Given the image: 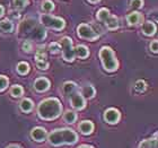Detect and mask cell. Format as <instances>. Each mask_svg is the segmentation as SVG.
Returning a JSON list of instances; mask_svg holds the SVG:
<instances>
[{
  "mask_svg": "<svg viewBox=\"0 0 158 148\" xmlns=\"http://www.w3.org/2000/svg\"><path fill=\"white\" fill-rule=\"evenodd\" d=\"M0 31L3 33H11L14 31V24L8 19H5L0 23Z\"/></svg>",
  "mask_w": 158,
  "mask_h": 148,
  "instance_id": "cell-20",
  "label": "cell"
},
{
  "mask_svg": "<svg viewBox=\"0 0 158 148\" xmlns=\"http://www.w3.org/2000/svg\"><path fill=\"white\" fill-rule=\"evenodd\" d=\"M22 48H23V50L25 51V52H31L32 51V49H33V45H32V42L31 41H28V40H25L23 42V45H22Z\"/></svg>",
  "mask_w": 158,
  "mask_h": 148,
  "instance_id": "cell-32",
  "label": "cell"
},
{
  "mask_svg": "<svg viewBox=\"0 0 158 148\" xmlns=\"http://www.w3.org/2000/svg\"><path fill=\"white\" fill-rule=\"evenodd\" d=\"M36 66H37V68L39 69H41V70H45V69H48L49 68V62L48 61H36Z\"/></svg>",
  "mask_w": 158,
  "mask_h": 148,
  "instance_id": "cell-33",
  "label": "cell"
},
{
  "mask_svg": "<svg viewBox=\"0 0 158 148\" xmlns=\"http://www.w3.org/2000/svg\"><path fill=\"white\" fill-rule=\"evenodd\" d=\"M109 16H110V11L106 8H101L98 10V13H97V19L99 22H102V23H104Z\"/></svg>",
  "mask_w": 158,
  "mask_h": 148,
  "instance_id": "cell-25",
  "label": "cell"
},
{
  "mask_svg": "<svg viewBox=\"0 0 158 148\" xmlns=\"http://www.w3.org/2000/svg\"><path fill=\"white\" fill-rule=\"evenodd\" d=\"M40 19H41L42 25L49 27V28H52V30H56V31L63 30V27L66 25V23H64V20H63L62 18L51 16V15H48V14H42L41 17H40Z\"/></svg>",
  "mask_w": 158,
  "mask_h": 148,
  "instance_id": "cell-5",
  "label": "cell"
},
{
  "mask_svg": "<svg viewBox=\"0 0 158 148\" xmlns=\"http://www.w3.org/2000/svg\"><path fill=\"white\" fill-rule=\"evenodd\" d=\"M42 9L44 11H46V13H50V11H52L54 9V3L51 0H45L42 3Z\"/></svg>",
  "mask_w": 158,
  "mask_h": 148,
  "instance_id": "cell-26",
  "label": "cell"
},
{
  "mask_svg": "<svg viewBox=\"0 0 158 148\" xmlns=\"http://www.w3.org/2000/svg\"><path fill=\"white\" fill-rule=\"evenodd\" d=\"M6 148H22V147H20V146H18V145H15V144H13V145L7 146Z\"/></svg>",
  "mask_w": 158,
  "mask_h": 148,
  "instance_id": "cell-36",
  "label": "cell"
},
{
  "mask_svg": "<svg viewBox=\"0 0 158 148\" xmlns=\"http://www.w3.org/2000/svg\"><path fill=\"white\" fill-rule=\"evenodd\" d=\"M60 45H61V51H62L63 59L68 61V62H73L75 59V49L73 46V40L68 36H64L60 41Z\"/></svg>",
  "mask_w": 158,
  "mask_h": 148,
  "instance_id": "cell-6",
  "label": "cell"
},
{
  "mask_svg": "<svg viewBox=\"0 0 158 148\" xmlns=\"http://www.w3.org/2000/svg\"><path fill=\"white\" fill-rule=\"evenodd\" d=\"M99 59L102 61V65L106 71L113 73V71L118 70V62L116 60L115 53L111 48L103 46L102 49L99 50Z\"/></svg>",
  "mask_w": 158,
  "mask_h": 148,
  "instance_id": "cell-4",
  "label": "cell"
},
{
  "mask_svg": "<svg viewBox=\"0 0 158 148\" xmlns=\"http://www.w3.org/2000/svg\"><path fill=\"white\" fill-rule=\"evenodd\" d=\"M78 148H94V147H92V146H88V145H81V146H79Z\"/></svg>",
  "mask_w": 158,
  "mask_h": 148,
  "instance_id": "cell-38",
  "label": "cell"
},
{
  "mask_svg": "<svg viewBox=\"0 0 158 148\" xmlns=\"http://www.w3.org/2000/svg\"><path fill=\"white\" fill-rule=\"evenodd\" d=\"M127 22H128L130 25H139L143 22V16H142L140 13H131L129 14L128 17H127Z\"/></svg>",
  "mask_w": 158,
  "mask_h": 148,
  "instance_id": "cell-13",
  "label": "cell"
},
{
  "mask_svg": "<svg viewBox=\"0 0 158 148\" xmlns=\"http://www.w3.org/2000/svg\"><path fill=\"white\" fill-rule=\"evenodd\" d=\"M35 59L36 61H45L46 60V53L43 49L37 50L36 54H35Z\"/></svg>",
  "mask_w": 158,
  "mask_h": 148,
  "instance_id": "cell-31",
  "label": "cell"
},
{
  "mask_svg": "<svg viewBox=\"0 0 158 148\" xmlns=\"http://www.w3.org/2000/svg\"><path fill=\"white\" fill-rule=\"evenodd\" d=\"M46 130L44 128H41V127H36V128H34L32 131H31V137L37 142H44L46 138Z\"/></svg>",
  "mask_w": 158,
  "mask_h": 148,
  "instance_id": "cell-10",
  "label": "cell"
},
{
  "mask_svg": "<svg viewBox=\"0 0 158 148\" xmlns=\"http://www.w3.org/2000/svg\"><path fill=\"white\" fill-rule=\"evenodd\" d=\"M24 94V89L20 85H14L10 88V95L13 97H20Z\"/></svg>",
  "mask_w": 158,
  "mask_h": 148,
  "instance_id": "cell-23",
  "label": "cell"
},
{
  "mask_svg": "<svg viewBox=\"0 0 158 148\" xmlns=\"http://www.w3.org/2000/svg\"><path fill=\"white\" fill-rule=\"evenodd\" d=\"M89 2H92V3H96V2H98L99 0H88Z\"/></svg>",
  "mask_w": 158,
  "mask_h": 148,
  "instance_id": "cell-39",
  "label": "cell"
},
{
  "mask_svg": "<svg viewBox=\"0 0 158 148\" xmlns=\"http://www.w3.org/2000/svg\"><path fill=\"white\" fill-rule=\"evenodd\" d=\"M28 5V0H14V6L17 9H23Z\"/></svg>",
  "mask_w": 158,
  "mask_h": 148,
  "instance_id": "cell-28",
  "label": "cell"
},
{
  "mask_svg": "<svg viewBox=\"0 0 158 148\" xmlns=\"http://www.w3.org/2000/svg\"><path fill=\"white\" fill-rule=\"evenodd\" d=\"M19 106H20V110L23 112H31L32 110H33V102L31 101L30 99H24L22 102H20V104H19Z\"/></svg>",
  "mask_w": 158,
  "mask_h": 148,
  "instance_id": "cell-21",
  "label": "cell"
},
{
  "mask_svg": "<svg viewBox=\"0 0 158 148\" xmlns=\"http://www.w3.org/2000/svg\"><path fill=\"white\" fill-rule=\"evenodd\" d=\"M150 50H152L154 53H157V51H158V42L156 41V40L150 43Z\"/></svg>",
  "mask_w": 158,
  "mask_h": 148,
  "instance_id": "cell-35",
  "label": "cell"
},
{
  "mask_svg": "<svg viewBox=\"0 0 158 148\" xmlns=\"http://www.w3.org/2000/svg\"><path fill=\"white\" fill-rule=\"evenodd\" d=\"M79 130L82 135H90L93 131H94V123L92 121H81L78 125Z\"/></svg>",
  "mask_w": 158,
  "mask_h": 148,
  "instance_id": "cell-12",
  "label": "cell"
},
{
  "mask_svg": "<svg viewBox=\"0 0 158 148\" xmlns=\"http://www.w3.org/2000/svg\"><path fill=\"white\" fill-rule=\"evenodd\" d=\"M70 103L76 110H82L86 106V99L79 93H73L70 95Z\"/></svg>",
  "mask_w": 158,
  "mask_h": 148,
  "instance_id": "cell-8",
  "label": "cell"
},
{
  "mask_svg": "<svg viewBox=\"0 0 158 148\" xmlns=\"http://www.w3.org/2000/svg\"><path fill=\"white\" fill-rule=\"evenodd\" d=\"M77 34H78L79 37H81L84 40H89V41H95L99 37L98 33L95 32L87 24H80L77 27Z\"/></svg>",
  "mask_w": 158,
  "mask_h": 148,
  "instance_id": "cell-7",
  "label": "cell"
},
{
  "mask_svg": "<svg viewBox=\"0 0 158 148\" xmlns=\"http://www.w3.org/2000/svg\"><path fill=\"white\" fill-rule=\"evenodd\" d=\"M138 148H158L157 135H155V138H150V139L142 140V142L139 144Z\"/></svg>",
  "mask_w": 158,
  "mask_h": 148,
  "instance_id": "cell-14",
  "label": "cell"
},
{
  "mask_svg": "<svg viewBox=\"0 0 158 148\" xmlns=\"http://www.w3.org/2000/svg\"><path fill=\"white\" fill-rule=\"evenodd\" d=\"M142 32L146 35H154L156 32V25L152 22H146L142 24Z\"/></svg>",
  "mask_w": 158,
  "mask_h": 148,
  "instance_id": "cell-16",
  "label": "cell"
},
{
  "mask_svg": "<svg viewBox=\"0 0 158 148\" xmlns=\"http://www.w3.org/2000/svg\"><path fill=\"white\" fill-rule=\"evenodd\" d=\"M146 87H147V85H146V82H143V80H137L135 82V91L137 92H139V93H142L143 91L146 89Z\"/></svg>",
  "mask_w": 158,
  "mask_h": 148,
  "instance_id": "cell-27",
  "label": "cell"
},
{
  "mask_svg": "<svg viewBox=\"0 0 158 148\" xmlns=\"http://www.w3.org/2000/svg\"><path fill=\"white\" fill-rule=\"evenodd\" d=\"M76 84L73 82H67L63 84L62 86V91H63V94L64 95H71L73 93H75L76 91Z\"/></svg>",
  "mask_w": 158,
  "mask_h": 148,
  "instance_id": "cell-19",
  "label": "cell"
},
{
  "mask_svg": "<svg viewBox=\"0 0 158 148\" xmlns=\"http://www.w3.org/2000/svg\"><path fill=\"white\" fill-rule=\"evenodd\" d=\"M131 6L133 8H141L143 6V0H131Z\"/></svg>",
  "mask_w": 158,
  "mask_h": 148,
  "instance_id": "cell-34",
  "label": "cell"
},
{
  "mask_svg": "<svg viewBox=\"0 0 158 148\" xmlns=\"http://www.w3.org/2000/svg\"><path fill=\"white\" fill-rule=\"evenodd\" d=\"M48 140L52 146L73 145L78 140V133L73 129H56L49 135Z\"/></svg>",
  "mask_w": 158,
  "mask_h": 148,
  "instance_id": "cell-2",
  "label": "cell"
},
{
  "mask_svg": "<svg viewBox=\"0 0 158 148\" xmlns=\"http://www.w3.org/2000/svg\"><path fill=\"white\" fill-rule=\"evenodd\" d=\"M3 13H5V8H3L1 5H0V17H2Z\"/></svg>",
  "mask_w": 158,
  "mask_h": 148,
  "instance_id": "cell-37",
  "label": "cell"
},
{
  "mask_svg": "<svg viewBox=\"0 0 158 148\" xmlns=\"http://www.w3.org/2000/svg\"><path fill=\"white\" fill-rule=\"evenodd\" d=\"M80 94H81L82 97H84L85 99H92V97H94V96H95L96 91L92 85H86V86H84V87H82L81 93H80Z\"/></svg>",
  "mask_w": 158,
  "mask_h": 148,
  "instance_id": "cell-15",
  "label": "cell"
},
{
  "mask_svg": "<svg viewBox=\"0 0 158 148\" xmlns=\"http://www.w3.org/2000/svg\"><path fill=\"white\" fill-rule=\"evenodd\" d=\"M63 120L67 122V123H75L77 120V114L73 111H67L64 114H63Z\"/></svg>",
  "mask_w": 158,
  "mask_h": 148,
  "instance_id": "cell-22",
  "label": "cell"
},
{
  "mask_svg": "<svg viewBox=\"0 0 158 148\" xmlns=\"http://www.w3.org/2000/svg\"><path fill=\"white\" fill-rule=\"evenodd\" d=\"M8 84H9V80L6 76H0V92H2L8 87Z\"/></svg>",
  "mask_w": 158,
  "mask_h": 148,
  "instance_id": "cell-29",
  "label": "cell"
},
{
  "mask_svg": "<svg viewBox=\"0 0 158 148\" xmlns=\"http://www.w3.org/2000/svg\"><path fill=\"white\" fill-rule=\"evenodd\" d=\"M120 118H121L120 112L116 109H113V108L106 110L105 113H104V119H105V121L107 123H110V125H115V123H118Z\"/></svg>",
  "mask_w": 158,
  "mask_h": 148,
  "instance_id": "cell-9",
  "label": "cell"
},
{
  "mask_svg": "<svg viewBox=\"0 0 158 148\" xmlns=\"http://www.w3.org/2000/svg\"><path fill=\"white\" fill-rule=\"evenodd\" d=\"M17 71L19 75H26L30 71V65L27 62H19L17 65Z\"/></svg>",
  "mask_w": 158,
  "mask_h": 148,
  "instance_id": "cell-24",
  "label": "cell"
},
{
  "mask_svg": "<svg viewBox=\"0 0 158 148\" xmlns=\"http://www.w3.org/2000/svg\"><path fill=\"white\" fill-rule=\"evenodd\" d=\"M62 113V105L58 99L50 97L40 103L37 108V114L42 120L51 121L59 118Z\"/></svg>",
  "mask_w": 158,
  "mask_h": 148,
  "instance_id": "cell-1",
  "label": "cell"
},
{
  "mask_svg": "<svg viewBox=\"0 0 158 148\" xmlns=\"http://www.w3.org/2000/svg\"><path fill=\"white\" fill-rule=\"evenodd\" d=\"M34 88L36 89L37 92H45L50 88V80L48 78H44V77L37 78L34 82Z\"/></svg>",
  "mask_w": 158,
  "mask_h": 148,
  "instance_id": "cell-11",
  "label": "cell"
},
{
  "mask_svg": "<svg viewBox=\"0 0 158 148\" xmlns=\"http://www.w3.org/2000/svg\"><path fill=\"white\" fill-rule=\"evenodd\" d=\"M49 50L51 51V53H59L61 51V45H60V43L52 42L49 45Z\"/></svg>",
  "mask_w": 158,
  "mask_h": 148,
  "instance_id": "cell-30",
  "label": "cell"
},
{
  "mask_svg": "<svg viewBox=\"0 0 158 148\" xmlns=\"http://www.w3.org/2000/svg\"><path fill=\"white\" fill-rule=\"evenodd\" d=\"M104 24H105L106 26H107V28L111 31L113 30H116L118 27V18H116L115 16H112V15H110L107 18H106V20L104 22Z\"/></svg>",
  "mask_w": 158,
  "mask_h": 148,
  "instance_id": "cell-17",
  "label": "cell"
},
{
  "mask_svg": "<svg viewBox=\"0 0 158 148\" xmlns=\"http://www.w3.org/2000/svg\"><path fill=\"white\" fill-rule=\"evenodd\" d=\"M18 33L20 36L24 37H31L36 41H42L45 39L46 32L41 25L36 23V20L33 18H27L20 23L18 27Z\"/></svg>",
  "mask_w": 158,
  "mask_h": 148,
  "instance_id": "cell-3",
  "label": "cell"
},
{
  "mask_svg": "<svg viewBox=\"0 0 158 148\" xmlns=\"http://www.w3.org/2000/svg\"><path fill=\"white\" fill-rule=\"evenodd\" d=\"M75 56H77L80 59H85L89 56V50L85 45H78L75 49Z\"/></svg>",
  "mask_w": 158,
  "mask_h": 148,
  "instance_id": "cell-18",
  "label": "cell"
}]
</instances>
